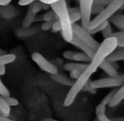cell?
Here are the masks:
<instances>
[{"instance_id": "obj_1", "label": "cell", "mask_w": 124, "mask_h": 121, "mask_svg": "<svg viewBox=\"0 0 124 121\" xmlns=\"http://www.w3.org/2000/svg\"><path fill=\"white\" fill-rule=\"evenodd\" d=\"M52 9L57 15V20L61 25V34L64 41L67 43H70L74 37L69 14L68 11V5L66 0H58L56 3H53L50 5Z\"/></svg>"}, {"instance_id": "obj_2", "label": "cell", "mask_w": 124, "mask_h": 121, "mask_svg": "<svg viewBox=\"0 0 124 121\" xmlns=\"http://www.w3.org/2000/svg\"><path fill=\"white\" fill-rule=\"evenodd\" d=\"M123 3L124 0H112L107 6L103 9L99 15H97L95 18L90 20L89 24V30L95 27L103 22L108 21V20H110L112 15H114L118 10L121 9V7L123 6Z\"/></svg>"}, {"instance_id": "obj_3", "label": "cell", "mask_w": 124, "mask_h": 121, "mask_svg": "<svg viewBox=\"0 0 124 121\" xmlns=\"http://www.w3.org/2000/svg\"><path fill=\"white\" fill-rule=\"evenodd\" d=\"M124 83V74L116 76H108L106 78L97 79L91 80V86L94 89L116 88L120 87Z\"/></svg>"}, {"instance_id": "obj_4", "label": "cell", "mask_w": 124, "mask_h": 121, "mask_svg": "<svg viewBox=\"0 0 124 121\" xmlns=\"http://www.w3.org/2000/svg\"><path fill=\"white\" fill-rule=\"evenodd\" d=\"M72 29H73V34L74 36L78 37L84 43L88 44L90 48H92L95 50H96L99 47V43L90 35L86 30H85L80 25L78 24H73L72 25Z\"/></svg>"}, {"instance_id": "obj_5", "label": "cell", "mask_w": 124, "mask_h": 121, "mask_svg": "<svg viewBox=\"0 0 124 121\" xmlns=\"http://www.w3.org/2000/svg\"><path fill=\"white\" fill-rule=\"evenodd\" d=\"M93 0H79V12L81 15V26L88 31L89 24L91 20Z\"/></svg>"}, {"instance_id": "obj_6", "label": "cell", "mask_w": 124, "mask_h": 121, "mask_svg": "<svg viewBox=\"0 0 124 121\" xmlns=\"http://www.w3.org/2000/svg\"><path fill=\"white\" fill-rule=\"evenodd\" d=\"M31 59H32V60L39 66L40 69H42L45 72L50 74V75L58 72L57 66H55L53 64L49 62V61H48L42 54L40 53V52H34L31 54Z\"/></svg>"}, {"instance_id": "obj_7", "label": "cell", "mask_w": 124, "mask_h": 121, "mask_svg": "<svg viewBox=\"0 0 124 121\" xmlns=\"http://www.w3.org/2000/svg\"><path fill=\"white\" fill-rule=\"evenodd\" d=\"M69 43H71L72 45H74V46H75L76 48H79L82 52H85V54H87L90 59L93 58L94 54H95V49L90 48L88 44H86L85 43H84L83 41H81V40L78 39V37H76V36H74V37H73L72 41H71Z\"/></svg>"}, {"instance_id": "obj_8", "label": "cell", "mask_w": 124, "mask_h": 121, "mask_svg": "<svg viewBox=\"0 0 124 121\" xmlns=\"http://www.w3.org/2000/svg\"><path fill=\"white\" fill-rule=\"evenodd\" d=\"M50 78L52 79L53 81L59 83L61 85L66 86H72V85L74 84V80H72L69 77L66 76L63 74H60V73H56V74H52L50 75Z\"/></svg>"}, {"instance_id": "obj_9", "label": "cell", "mask_w": 124, "mask_h": 121, "mask_svg": "<svg viewBox=\"0 0 124 121\" xmlns=\"http://www.w3.org/2000/svg\"><path fill=\"white\" fill-rule=\"evenodd\" d=\"M17 14H18V12H17L16 9L14 8V6H11L9 4L0 6V16L2 18H13V17L16 16Z\"/></svg>"}, {"instance_id": "obj_10", "label": "cell", "mask_w": 124, "mask_h": 121, "mask_svg": "<svg viewBox=\"0 0 124 121\" xmlns=\"http://www.w3.org/2000/svg\"><path fill=\"white\" fill-rule=\"evenodd\" d=\"M123 100H124V83L119 88H117L114 97H112V99L110 102L108 106L110 108H115L117 105H119V103H121Z\"/></svg>"}, {"instance_id": "obj_11", "label": "cell", "mask_w": 124, "mask_h": 121, "mask_svg": "<svg viewBox=\"0 0 124 121\" xmlns=\"http://www.w3.org/2000/svg\"><path fill=\"white\" fill-rule=\"evenodd\" d=\"M88 64H84V63H78V62H69L63 65V69L66 71H73L78 70L79 72H84L86 69Z\"/></svg>"}, {"instance_id": "obj_12", "label": "cell", "mask_w": 124, "mask_h": 121, "mask_svg": "<svg viewBox=\"0 0 124 121\" xmlns=\"http://www.w3.org/2000/svg\"><path fill=\"white\" fill-rule=\"evenodd\" d=\"M110 22L120 31H124V14H115L110 18Z\"/></svg>"}, {"instance_id": "obj_13", "label": "cell", "mask_w": 124, "mask_h": 121, "mask_svg": "<svg viewBox=\"0 0 124 121\" xmlns=\"http://www.w3.org/2000/svg\"><path fill=\"white\" fill-rule=\"evenodd\" d=\"M108 62H119L124 61V48L116 49L113 52H111L106 59Z\"/></svg>"}, {"instance_id": "obj_14", "label": "cell", "mask_w": 124, "mask_h": 121, "mask_svg": "<svg viewBox=\"0 0 124 121\" xmlns=\"http://www.w3.org/2000/svg\"><path fill=\"white\" fill-rule=\"evenodd\" d=\"M100 68L104 71L106 75H108L109 76H116L118 75L117 69H116L110 62L105 60L104 62H102V64L100 65Z\"/></svg>"}, {"instance_id": "obj_15", "label": "cell", "mask_w": 124, "mask_h": 121, "mask_svg": "<svg viewBox=\"0 0 124 121\" xmlns=\"http://www.w3.org/2000/svg\"><path fill=\"white\" fill-rule=\"evenodd\" d=\"M36 14H35L34 12L31 10V7H29L27 13H26L25 18H24V20H23V22H22V27H24V28L30 27L31 25L35 21V20H36Z\"/></svg>"}, {"instance_id": "obj_16", "label": "cell", "mask_w": 124, "mask_h": 121, "mask_svg": "<svg viewBox=\"0 0 124 121\" xmlns=\"http://www.w3.org/2000/svg\"><path fill=\"white\" fill-rule=\"evenodd\" d=\"M11 108L10 106L6 103L4 97L0 96V114L5 117H8L10 114Z\"/></svg>"}, {"instance_id": "obj_17", "label": "cell", "mask_w": 124, "mask_h": 121, "mask_svg": "<svg viewBox=\"0 0 124 121\" xmlns=\"http://www.w3.org/2000/svg\"><path fill=\"white\" fill-rule=\"evenodd\" d=\"M90 60H91V59L83 52H76V53L74 54V58H73V61H75V62H78V63H84V64L90 63Z\"/></svg>"}, {"instance_id": "obj_18", "label": "cell", "mask_w": 124, "mask_h": 121, "mask_svg": "<svg viewBox=\"0 0 124 121\" xmlns=\"http://www.w3.org/2000/svg\"><path fill=\"white\" fill-rule=\"evenodd\" d=\"M16 59V56L14 53H5L0 55V65H6L11 64Z\"/></svg>"}, {"instance_id": "obj_19", "label": "cell", "mask_w": 124, "mask_h": 121, "mask_svg": "<svg viewBox=\"0 0 124 121\" xmlns=\"http://www.w3.org/2000/svg\"><path fill=\"white\" fill-rule=\"evenodd\" d=\"M115 37L116 39V43H117V48H124V31H119L116 32H112L111 37Z\"/></svg>"}, {"instance_id": "obj_20", "label": "cell", "mask_w": 124, "mask_h": 121, "mask_svg": "<svg viewBox=\"0 0 124 121\" xmlns=\"http://www.w3.org/2000/svg\"><path fill=\"white\" fill-rule=\"evenodd\" d=\"M112 29H111V26L110 24V22H108L106 24V26L103 28V30L101 31V34H102V36L104 39H106V38L111 37V34H112Z\"/></svg>"}, {"instance_id": "obj_21", "label": "cell", "mask_w": 124, "mask_h": 121, "mask_svg": "<svg viewBox=\"0 0 124 121\" xmlns=\"http://www.w3.org/2000/svg\"><path fill=\"white\" fill-rule=\"evenodd\" d=\"M42 6H43V3L41 2H40L39 0H36L35 2H33L32 3L30 4L31 10L35 14H38L41 10H42Z\"/></svg>"}, {"instance_id": "obj_22", "label": "cell", "mask_w": 124, "mask_h": 121, "mask_svg": "<svg viewBox=\"0 0 124 121\" xmlns=\"http://www.w3.org/2000/svg\"><path fill=\"white\" fill-rule=\"evenodd\" d=\"M57 15L54 13L53 10H49V11L46 12L43 15V20L44 21H55L57 20Z\"/></svg>"}, {"instance_id": "obj_23", "label": "cell", "mask_w": 124, "mask_h": 121, "mask_svg": "<svg viewBox=\"0 0 124 121\" xmlns=\"http://www.w3.org/2000/svg\"><path fill=\"white\" fill-rule=\"evenodd\" d=\"M116 90H117V88H114L112 91H111V92H109V93L107 94V95L104 98H103V100L101 102V103H102L103 105H105V106H106V105H108L110 103V102L111 101V99H112V97H114L115 93H116Z\"/></svg>"}, {"instance_id": "obj_24", "label": "cell", "mask_w": 124, "mask_h": 121, "mask_svg": "<svg viewBox=\"0 0 124 121\" xmlns=\"http://www.w3.org/2000/svg\"><path fill=\"white\" fill-rule=\"evenodd\" d=\"M108 22H109V21H106V22H103V23L98 25V26H95V27H94V28H92V29L89 30L88 32L90 33V35H95V34H96L97 32H99V31H102L103 28H104L105 26H106V24H107Z\"/></svg>"}, {"instance_id": "obj_25", "label": "cell", "mask_w": 124, "mask_h": 121, "mask_svg": "<svg viewBox=\"0 0 124 121\" xmlns=\"http://www.w3.org/2000/svg\"><path fill=\"white\" fill-rule=\"evenodd\" d=\"M0 96H2L3 97H9L10 96L9 91H8V88L5 86L4 84L2 82L1 79H0Z\"/></svg>"}, {"instance_id": "obj_26", "label": "cell", "mask_w": 124, "mask_h": 121, "mask_svg": "<svg viewBox=\"0 0 124 121\" xmlns=\"http://www.w3.org/2000/svg\"><path fill=\"white\" fill-rule=\"evenodd\" d=\"M69 17H70V20H71V23L72 24H75L77 21L81 20V15H80L79 11L69 14Z\"/></svg>"}, {"instance_id": "obj_27", "label": "cell", "mask_w": 124, "mask_h": 121, "mask_svg": "<svg viewBox=\"0 0 124 121\" xmlns=\"http://www.w3.org/2000/svg\"><path fill=\"white\" fill-rule=\"evenodd\" d=\"M4 99H5V101H6V103H8L10 107H15L19 104L18 99H16V98H15V97H11L10 96L9 97H4Z\"/></svg>"}, {"instance_id": "obj_28", "label": "cell", "mask_w": 124, "mask_h": 121, "mask_svg": "<svg viewBox=\"0 0 124 121\" xmlns=\"http://www.w3.org/2000/svg\"><path fill=\"white\" fill-rule=\"evenodd\" d=\"M111 1H112V0H93V4L99 5V6L105 8V7L107 6Z\"/></svg>"}, {"instance_id": "obj_29", "label": "cell", "mask_w": 124, "mask_h": 121, "mask_svg": "<svg viewBox=\"0 0 124 121\" xmlns=\"http://www.w3.org/2000/svg\"><path fill=\"white\" fill-rule=\"evenodd\" d=\"M75 53H76V52H75V51L67 50V51H65V52H63L62 56H63L64 59H68V60H72L73 61V58H74Z\"/></svg>"}, {"instance_id": "obj_30", "label": "cell", "mask_w": 124, "mask_h": 121, "mask_svg": "<svg viewBox=\"0 0 124 121\" xmlns=\"http://www.w3.org/2000/svg\"><path fill=\"white\" fill-rule=\"evenodd\" d=\"M106 106L103 105L102 103H99L96 107V109H95V113H96V115L106 113Z\"/></svg>"}, {"instance_id": "obj_31", "label": "cell", "mask_w": 124, "mask_h": 121, "mask_svg": "<svg viewBox=\"0 0 124 121\" xmlns=\"http://www.w3.org/2000/svg\"><path fill=\"white\" fill-rule=\"evenodd\" d=\"M52 30L53 32H58V31H61L62 27H61V25L57 20H55V21H53L52 26Z\"/></svg>"}, {"instance_id": "obj_32", "label": "cell", "mask_w": 124, "mask_h": 121, "mask_svg": "<svg viewBox=\"0 0 124 121\" xmlns=\"http://www.w3.org/2000/svg\"><path fill=\"white\" fill-rule=\"evenodd\" d=\"M103 9H104L103 7H101V6H99V5L93 4V6H92V15H99V14L102 11Z\"/></svg>"}, {"instance_id": "obj_33", "label": "cell", "mask_w": 124, "mask_h": 121, "mask_svg": "<svg viewBox=\"0 0 124 121\" xmlns=\"http://www.w3.org/2000/svg\"><path fill=\"white\" fill-rule=\"evenodd\" d=\"M53 21H44V23L41 25V30L42 31H49L52 29V26Z\"/></svg>"}, {"instance_id": "obj_34", "label": "cell", "mask_w": 124, "mask_h": 121, "mask_svg": "<svg viewBox=\"0 0 124 121\" xmlns=\"http://www.w3.org/2000/svg\"><path fill=\"white\" fill-rule=\"evenodd\" d=\"M81 72L78 70H73V71H70V75H69V78H71L72 80H76L77 79H78V77L80 76L81 75Z\"/></svg>"}, {"instance_id": "obj_35", "label": "cell", "mask_w": 124, "mask_h": 121, "mask_svg": "<svg viewBox=\"0 0 124 121\" xmlns=\"http://www.w3.org/2000/svg\"><path fill=\"white\" fill-rule=\"evenodd\" d=\"M35 1L36 0H19V5H20V6H26V5H30Z\"/></svg>"}, {"instance_id": "obj_36", "label": "cell", "mask_w": 124, "mask_h": 121, "mask_svg": "<svg viewBox=\"0 0 124 121\" xmlns=\"http://www.w3.org/2000/svg\"><path fill=\"white\" fill-rule=\"evenodd\" d=\"M39 1H40V2H41L42 3H45V4L51 5L52 3H56V2H57L58 0H39Z\"/></svg>"}, {"instance_id": "obj_37", "label": "cell", "mask_w": 124, "mask_h": 121, "mask_svg": "<svg viewBox=\"0 0 124 121\" xmlns=\"http://www.w3.org/2000/svg\"><path fill=\"white\" fill-rule=\"evenodd\" d=\"M12 0H0V6H3V5H8L11 3Z\"/></svg>"}, {"instance_id": "obj_38", "label": "cell", "mask_w": 124, "mask_h": 121, "mask_svg": "<svg viewBox=\"0 0 124 121\" xmlns=\"http://www.w3.org/2000/svg\"><path fill=\"white\" fill-rule=\"evenodd\" d=\"M6 69H5V65H0V76L5 75Z\"/></svg>"}, {"instance_id": "obj_39", "label": "cell", "mask_w": 124, "mask_h": 121, "mask_svg": "<svg viewBox=\"0 0 124 121\" xmlns=\"http://www.w3.org/2000/svg\"><path fill=\"white\" fill-rule=\"evenodd\" d=\"M0 121H15V120H10V119H8V117L3 116V115L0 114Z\"/></svg>"}, {"instance_id": "obj_40", "label": "cell", "mask_w": 124, "mask_h": 121, "mask_svg": "<svg viewBox=\"0 0 124 121\" xmlns=\"http://www.w3.org/2000/svg\"><path fill=\"white\" fill-rule=\"evenodd\" d=\"M42 121H58V120H54V119L48 118V119H45V120H43Z\"/></svg>"}, {"instance_id": "obj_41", "label": "cell", "mask_w": 124, "mask_h": 121, "mask_svg": "<svg viewBox=\"0 0 124 121\" xmlns=\"http://www.w3.org/2000/svg\"><path fill=\"white\" fill-rule=\"evenodd\" d=\"M6 53V52H5L4 50H3V49L0 48V55H3V54H5Z\"/></svg>"}, {"instance_id": "obj_42", "label": "cell", "mask_w": 124, "mask_h": 121, "mask_svg": "<svg viewBox=\"0 0 124 121\" xmlns=\"http://www.w3.org/2000/svg\"><path fill=\"white\" fill-rule=\"evenodd\" d=\"M94 121H100V120H98V119H97V120H94Z\"/></svg>"}]
</instances>
